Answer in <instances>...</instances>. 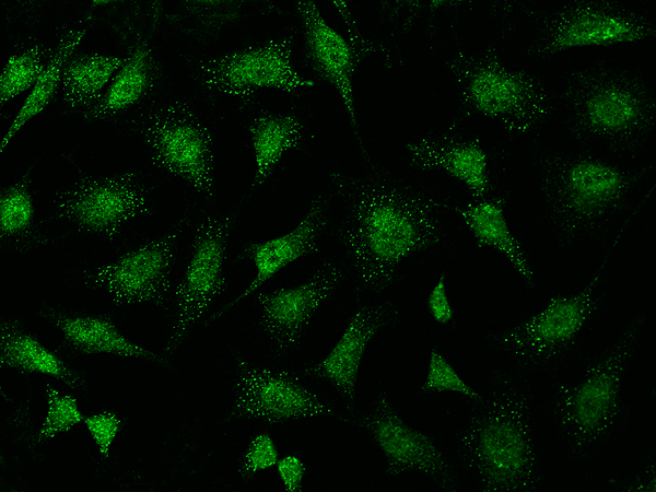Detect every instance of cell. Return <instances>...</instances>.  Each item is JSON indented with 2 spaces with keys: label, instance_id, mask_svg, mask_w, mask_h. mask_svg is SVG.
Segmentation results:
<instances>
[{
  "label": "cell",
  "instance_id": "6da1fadb",
  "mask_svg": "<svg viewBox=\"0 0 656 492\" xmlns=\"http://www.w3.org/2000/svg\"><path fill=\"white\" fill-rule=\"evenodd\" d=\"M372 176L342 188L340 258L355 302L389 294L403 263L427 241L411 200L388 179Z\"/></svg>",
  "mask_w": 656,
  "mask_h": 492
},
{
  "label": "cell",
  "instance_id": "7a4b0ae2",
  "mask_svg": "<svg viewBox=\"0 0 656 492\" xmlns=\"http://www.w3.org/2000/svg\"><path fill=\"white\" fill-rule=\"evenodd\" d=\"M347 283L340 256L329 254L312 266L297 284L255 296L254 329L268 355L286 359L308 342L323 309Z\"/></svg>",
  "mask_w": 656,
  "mask_h": 492
},
{
  "label": "cell",
  "instance_id": "3957f363",
  "mask_svg": "<svg viewBox=\"0 0 656 492\" xmlns=\"http://www.w3.org/2000/svg\"><path fill=\"white\" fill-rule=\"evenodd\" d=\"M282 359L245 362L236 382L237 412L266 424L308 421L330 417L335 408L304 370L284 365Z\"/></svg>",
  "mask_w": 656,
  "mask_h": 492
},
{
  "label": "cell",
  "instance_id": "277c9868",
  "mask_svg": "<svg viewBox=\"0 0 656 492\" xmlns=\"http://www.w3.org/2000/svg\"><path fill=\"white\" fill-rule=\"evenodd\" d=\"M356 306L331 350L303 368L315 382L331 387L348 418L356 419V385L366 351L375 337L398 316L395 297L385 294L355 302Z\"/></svg>",
  "mask_w": 656,
  "mask_h": 492
},
{
  "label": "cell",
  "instance_id": "5b68a950",
  "mask_svg": "<svg viewBox=\"0 0 656 492\" xmlns=\"http://www.w3.org/2000/svg\"><path fill=\"white\" fill-rule=\"evenodd\" d=\"M355 421L378 447L388 471L429 472L438 466L440 454L433 441L407 424L387 397L376 399L370 412Z\"/></svg>",
  "mask_w": 656,
  "mask_h": 492
},
{
  "label": "cell",
  "instance_id": "8992f818",
  "mask_svg": "<svg viewBox=\"0 0 656 492\" xmlns=\"http://www.w3.org/2000/svg\"><path fill=\"white\" fill-rule=\"evenodd\" d=\"M324 202L321 198L312 201L306 213L286 232L248 247L247 257L253 263L254 277L238 301L254 296L283 268L319 251L327 220Z\"/></svg>",
  "mask_w": 656,
  "mask_h": 492
},
{
  "label": "cell",
  "instance_id": "52a82bcc",
  "mask_svg": "<svg viewBox=\"0 0 656 492\" xmlns=\"http://www.w3.org/2000/svg\"><path fill=\"white\" fill-rule=\"evenodd\" d=\"M306 44L312 59L333 87L359 139L354 99V56L345 38L323 16L314 2H300Z\"/></svg>",
  "mask_w": 656,
  "mask_h": 492
},
{
  "label": "cell",
  "instance_id": "ba28073f",
  "mask_svg": "<svg viewBox=\"0 0 656 492\" xmlns=\"http://www.w3.org/2000/svg\"><path fill=\"white\" fill-rule=\"evenodd\" d=\"M222 74L235 89L292 92L314 84L295 68L285 46L277 43L234 54L223 65Z\"/></svg>",
  "mask_w": 656,
  "mask_h": 492
},
{
  "label": "cell",
  "instance_id": "9c48e42d",
  "mask_svg": "<svg viewBox=\"0 0 656 492\" xmlns=\"http://www.w3.org/2000/svg\"><path fill=\"white\" fill-rule=\"evenodd\" d=\"M155 147L162 161L173 172L199 188L211 186L209 142L197 127L188 124L167 126L157 133Z\"/></svg>",
  "mask_w": 656,
  "mask_h": 492
},
{
  "label": "cell",
  "instance_id": "30bf717a",
  "mask_svg": "<svg viewBox=\"0 0 656 492\" xmlns=\"http://www.w3.org/2000/svg\"><path fill=\"white\" fill-rule=\"evenodd\" d=\"M303 132L302 124L288 114L267 115L253 122L249 140L255 166L254 190L261 188L282 159L301 145Z\"/></svg>",
  "mask_w": 656,
  "mask_h": 492
},
{
  "label": "cell",
  "instance_id": "8fae6325",
  "mask_svg": "<svg viewBox=\"0 0 656 492\" xmlns=\"http://www.w3.org/2000/svg\"><path fill=\"white\" fill-rule=\"evenodd\" d=\"M166 253L157 245L140 247L108 266L103 279L107 288L120 298H143L162 279Z\"/></svg>",
  "mask_w": 656,
  "mask_h": 492
},
{
  "label": "cell",
  "instance_id": "7c38bea8",
  "mask_svg": "<svg viewBox=\"0 0 656 492\" xmlns=\"http://www.w3.org/2000/svg\"><path fill=\"white\" fill-rule=\"evenodd\" d=\"M224 262V232L215 230L199 242L186 272L185 292L197 306H208L222 291Z\"/></svg>",
  "mask_w": 656,
  "mask_h": 492
},
{
  "label": "cell",
  "instance_id": "4fadbf2b",
  "mask_svg": "<svg viewBox=\"0 0 656 492\" xmlns=\"http://www.w3.org/2000/svg\"><path fill=\"white\" fill-rule=\"evenodd\" d=\"M83 36L84 32L82 30L73 32L61 44L49 62L45 65L39 77L22 102L19 110L15 114V117L1 138V154H3L8 147L13 142L20 130L23 129L30 120L38 116L48 106L58 87L63 73V68L71 52L79 45Z\"/></svg>",
  "mask_w": 656,
  "mask_h": 492
},
{
  "label": "cell",
  "instance_id": "5bb4252c",
  "mask_svg": "<svg viewBox=\"0 0 656 492\" xmlns=\"http://www.w3.org/2000/svg\"><path fill=\"white\" fill-rule=\"evenodd\" d=\"M465 220L475 237L503 255L525 281L531 280V270L512 234L501 206L481 201L471 206Z\"/></svg>",
  "mask_w": 656,
  "mask_h": 492
},
{
  "label": "cell",
  "instance_id": "9a60e30c",
  "mask_svg": "<svg viewBox=\"0 0 656 492\" xmlns=\"http://www.w3.org/2000/svg\"><path fill=\"white\" fill-rule=\"evenodd\" d=\"M136 195L119 184H101L87 189L74 203V215L90 229H105L125 220L133 210Z\"/></svg>",
  "mask_w": 656,
  "mask_h": 492
},
{
  "label": "cell",
  "instance_id": "2e32d148",
  "mask_svg": "<svg viewBox=\"0 0 656 492\" xmlns=\"http://www.w3.org/2000/svg\"><path fill=\"white\" fill-rule=\"evenodd\" d=\"M635 28L625 20L600 13H587L564 23L555 43L563 48L587 47L633 40Z\"/></svg>",
  "mask_w": 656,
  "mask_h": 492
},
{
  "label": "cell",
  "instance_id": "e0dca14e",
  "mask_svg": "<svg viewBox=\"0 0 656 492\" xmlns=\"http://www.w3.org/2000/svg\"><path fill=\"white\" fill-rule=\"evenodd\" d=\"M61 331L72 344L93 352L138 358L145 350L124 336L112 324L96 317H71L62 321Z\"/></svg>",
  "mask_w": 656,
  "mask_h": 492
},
{
  "label": "cell",
  "instance_id": "ac0fdd59",
  "mask_svg": "<svg viewBox=\"0 0 656 492\" xmlns=\"http://www.w3.org/2000/svg\"><path fill=\"white\" fill-rule=\"evenodd\" d=\"M417 156L427 165H434L476 192H484L488 186V157L477 145L458 144L437 150H419Z\"/></svg>",
  "mask_w": 656,
  "mask_h": 492
},
{
  "label": "cell",
  "instance_id": "d6986e66",
  "mask_svg": "<svg viewBox=\"0 0 656 492\" xmlns=\"http://www.w3.org/2000/svg\"><path fill=\"white\" fill-rule=\"evenodd\" d=\"M586 318V304L581 297L560 296L551 300L528 324L535 341L552 344L572 338Z\"/></svg>",
  "mask_w": 656,
  "mask_h": 492
},
{
  "label": "cell",
  "instance_id": "ffe728a7",
  "mask_svg": "<svg viewBox=\"0 0 656 492\" xmlns=\"http://www.w3.org/2000/svg\"><path fill=\"white\" fill-rule=\"evenodd\" d=\"M567 187L578 203L598 206L619 194L622 178L614 167L606 163L583 161L571 167Z\"/></svg>",
  "mask_w": 656,
  "mask_h": 492
},
{
  "label": "cell",
  "instance_id": "44dd1931",
  "mask_svg": "<svg viewBox=\"0 0 656 492\" xmlns=\"http://www.w3.org/2000/svg\"><path fill=\"white\" fill-rule=\"evenodd\" d=\"M470 94L475 105L488 115L511 112L519 105L524 89L517 78L502 70H484L472 80Z\"/></svg>",
  "mask_w": 656,
  "mask_h": 492
},
{
  "label": "cell",
  "instance_id": "7402d4cb",
  "mask_svg": "<svg viewBox=\"0 0 656 492\" xmlns=\"http://www.w3.org/2000/svg\"><path fill=\"white\" fill-rule=\"evenodd\" d=\"M148 71V54L144 48H139L124 61L115 74L105 94L103 108L117 112L134 104L144 92Z\"/></svg>",
  "mask_w": 656,
  "mask_h": 492
},
{
  "label": "cell",
  "instance_id": "603a6c76",
  "mask_svg": "<svg viewBox=\"0 0 656 492\" xmlns=\"http://www.w3.org/2000/svg\"><path fill=\"white\" fill-rule=\"evenodd\" d=\"M487 464L500 473L517 472L526 461V445L520 434L509 425L494 424L481 442Z\"/></svg>",
  "mask_w": 656,
  "mask_h": 492
},
{
  "label": "cell",
  "instance_id": "cb8c5ba5",
  "mask_svg": "<svg viewBox=\"0 0 656 492\" xmlns=\"http://www.w3.org/2000/svg\"><path fill=\"white\" fill-rule=\"evenodd\" d=\"M124 60L114 55H92L73 61L66 70L69 89L80 96H92L115 77Z\"/></svg>",
  "mask_w": 656,
  "mask_h": 492
},
{
  "label": "cell",
  "instance_id": "d4e9b609",
  "mask_svg": "<svg viewBox=\"0 0 656 492\" xmlns=\"http://www.w3.org/2000/svg\"><path fill=\"white\" fill-rule=\"evenodd\" d=\"M587 115L595 127L614 131L634 121L637 105L629 93L619 89H605L589 99Z\"/></svg>",
  "mask_w": 656,
  "mask_h": 492
},
{
  "label": "cell",
  "instance_id": "484cf974",
  "mask_svg": "<svg viewBox=\"0 0 656 492\" xmlns=\"http://www.w3.org/2000/svg\"><path fill=\"white\" fill-rule=\"evenodd\" d=\"M5 365L35 373L62 376L65 367L59 359L36 339L19 335L5 341L2 349Z\"/></svg>",
  "mask_w": 656,
  "mask_h": 492
},
{
  "label": "cell",
  "instance_id": "4316f807",
  "mask_svg": "<svg viewBox=\"0 0 656 492\" xmlns=\"http://www.w3.org/2000/svg\"><path fill=\"white\" fill-rule=\"evenodd\" d=\"M45 65L40 50L32 47L12 55L0 74V101L3 106L26 91H30Z\"/></svg>",
  "mask_w": 656,
  "mask_h": 492
},
{
  "label": "cell",
  "instance_id": "83f0119b",
  "mask_svg": "<svg viewBox=\"0 0 656 492\" xmlns=\"http://www.w3.org/2000/svg\"><path fill=\"white\" fill-rule=\"evenodd\" d=\"M614 397V383L610 375L598 374L587 379L574 398L577 422L584 427L598 425L607 415Z\"/></svg>",
  "mask_w": 656,
  "mask_h": 492
},
{
  "label": "cell",
  "instance_id": "f1b7e54d",
  "mask_svg": "<svg viewBox=\"0 0 656 492\" xmlns=\"http://www.w3.org/2000/svg\"><path fill=\"white\" fill-rule=\"evenodd\" d=\"M83 419L78 402L72 396L60 395L56 390H51L47 412L40 427V438L50 440L83 422Z\"/></svg>",
  "mask_w": 656,
  "mask_h": 492
},
{
  "label": "cell",
  "instance_id": "f546056e",
  "mask_svg": "<svg viewBox=\"0 0 656 492\" xmlns=\"http://www.w3.org/2000/svg\"><path fill=\"white\" fill-rule=\"evenodd\" d=\"M424 387L430 390L448 391L466 397H476L477 395L437 350H432L430 353Z\"/></svg>",
  "mask_w": 656,
  "mask_h": 492
},
{
  "label": "cell",
  "instance_id": "4dcf8cb0",
  "mask_svg": "<svg viewBox=\"0 0 656 492\" xmlns=\"http://www.w3.org/2000/svg\"><path fill=\"white\" fill-rule=\"evenodd\" d=\"M34 206L31 196L22 188H13L2 196L0 202V229L13 234L25 229L32 221Z\"/></svg>",
  "mask_w": 656,
  "mask_h": 492
},
{
  "label": "cell",
  "instance_id": "1f68e13d",
  "mask_svg": "<svg viewBox=\"0 0 656 492\" xmlns=\"http://www.w3.org/2000/svg\"><path fill=\"white\" fill-rule=\"evenodd\" d=\"M280 458L273 438L267 433L256 435L249 443L244 458L243 472L256 475L274 467Z\"/></svg>",
  "mask_w": 656,
  "mask_h": 492
},
{
  "label": "cell",
  "instance_id": "d6a6232c",
  "mask_svg": "<svg viewBox=\"0 0 656 492\" xmlns=\"http://www.w3.org/2000/svg\"><path fill=\"white\" fill-rule=\"evenodd\" d=\"M96 444L101 456L107 458L110 447L120 430V420L109 412L95 413L82 422Z\"/></svg>",
  "mask_w": 656,
  "mask_h": 492
},
{
  "label": "cell",
  "instance_id": "836d02e7",
  "mask_svg": "<svg viewBox=\"0 0 656 492\" xmlns=\"http://www.w3.org/2000/svg\"><path fill=\"white\" fill-rule=\"evenodd\" d=\"M426 308L430 316L441 325L453 320L454 309L447 295L445 278L442 276L431 288L426 297Z\"/></svg>",
  "mask_w": 656,
  "mask_h": 492
},
{
  "label": "cell",
  "instance_id": "e575fe53",
  "mask_svg": "<svg viewBox=\"0 0 656 492\" xmlns=\"http://www.w3.org/2000/svg\"><path fill=\"white\" fill-rule=\"evenodd\" d=\"M274 467L285 491L295 492L301 489L306 468L297 455L289 454L279 458Z\"/></svg>",
  "mask_w": 656,
  "mask_h": 492
}]
</instances>
